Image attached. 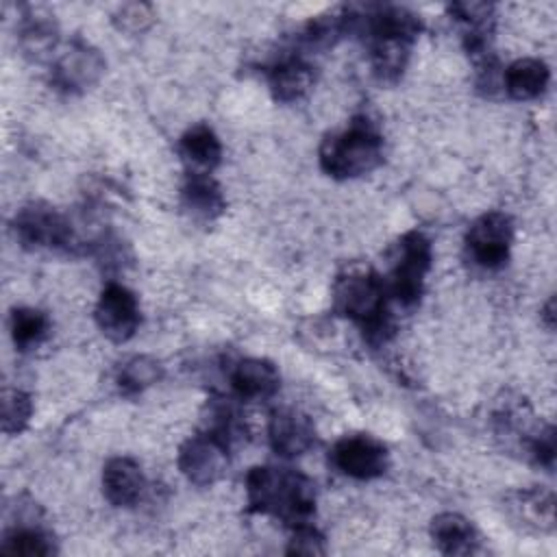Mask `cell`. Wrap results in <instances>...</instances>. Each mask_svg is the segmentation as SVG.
Segmentation results:
<instances>
[{
    "instance_id": "cell-1",
    "label": "cell",
    "mask_w": 557,
    "mask_h": 557,
    "mask_svg": "<svg viewBox=\"0 0 557 557\" xmlns=\"http://www.w3.org/2000/svg\"><path fill=\"white\" fill-rule=\"evenodd\" d=\"M385 281L366 263L346 265L333 281V311L359 324L370 346H383L394 335V320L387 309Z\"/></svg>"
},
{
    "instance_id": "cell-2",
    "label": "cell",
    "mask_w": 557,
    "mask_h": 557,
    "mask_svg": "<svg viewBox=\"0 0 557 557\" xmlns=\"http://www.w3.org/2000/svg\"><path fill=\"white\" fill-rule=\"evenodd\" d=\"M246 503L248 511L272 516L292 529L313 516L315 485L287 466H255L246 474Z\"/></svg>"
},
{
    "instance_id": "cell-3",
    "label": "cell",
    "mask_w": 557,
    "mask_h": 557,
    "mask_svg": "<svg viewBox=\"0 0 557 557\" xmlns=\"http://www.w3.org/2000/svg\"><path fill=\"white\" fill-rule=\"evenodd\" d=\"M320 168L333 178H357L383 163V137L372 122L357 117L348 128L331 133L320 144Z\"/></svg>"
},
{
    "instance_id": "cell-4",
    "label": "cell",
    "mask_w": 557,
    "mask_h": 557,
    "mask_svg": "<svg viewBox=\"0 0 557 557\" xmlns=\"http://www.w3.org/2000/svg\"><path fill=\"white\" fill-rule=\"evenodd\" d=\"M433 263L431 239L422 231H407L389 252L387 294L403 307H416L424 292V278Z\"/></svg>"
},
{
    "instance_id": "cell-5",
    "label": "cell",
    "mask_w": 557,
    "mask_h": 557,
    "mask_svg": "<svg viewBox=\"0 0 557 557\" xmlns=\"http://www.w3.org/2000/svg\"><path fill=\"white\" fill-rule=\"evenodd\" d=\"M13 233L28 250L78 252L83 248L72 220L44 200H33L17 209L13 218Z\"/></svg>"
},
{
    "instance_id": "cell-6",
    "label": "cell",
    "mask_w": 557,
    "mask_h": 557,
    "mask_svg": "<svg viewBox=\"0 0 557 557\" xmlns=\"http://www.w3.org/2000/svg\"><path fill=\"white\" fill-rule=\"evenodd\" d=\"M511 244L513 222L505 211H487L479 215L466 233V252L470 261L490 272L507 265Z\"/></svg>"
},
{
    "instance_id": "cell-7",
    "label": "cell",
    "mask_w": 557,
    "mask_h": 557,
    "mask_svg": "<svg viewBox=\"0 0 557 557\" xmlns=\"http://www.w3.org/2000/svg\"><path fill=\"white\" fill-rule=\"evenodd\" d=\"M228 450L231 444H226L222 437L209 431H200L181 444L178 470L189 483L198 487H209L226 474L231 463Z\"/></svg>"
},
{
    "instance_id": "cell-8",
    "label": "cell",
    "mask_w": 557,
    "mask_h": 557,
    "mask_svg": "<svg viewBox=\"0 0 557 557\" xmlns=\"http://www.w3.org/2000/svg\"><path fill=\"white\" fill-rule=\"evenodd\" d=\"M331 463L350 479L370 481L385 474L389 466V453L387 446L372 435H344L331 450Z\"/></svg>"
},
{
    "instance_id": "cell-9",
    "label": "cell",
    "mask_w": 557,
    "mask_h": 557,
    "mask_svg": "<svg viewBox=\"0 0 557 557\" xmlns=\"http://www.w3.org/2000/svg\"><path fill=\"white\" fill-rule=\"evenodd\" d=\"M104 67L107 63L98 48L74 39L52 63V85L65 94H83L100 81Z\"/></svg>"
},
{
    "instance_id": "cell-10",
    "label": "cell",
    "mask_w": 557,
    "mask_h": 557,
    "mask_svg": "<svg viewBox=\"0 0 557 557\" xmlns=\"http://www.w3.org/2000/svg\"><path fill=\"white\" fill-rule=\"evenodd\" d=\"M94 318L107 339L115 344L128 342L141 322L137 296L120 283H109L98 296Z\"/></svg>"
},
{
    "instance_id": "cell-11",
    "label": "cell",
    "mask_w": 557,
    "mask_h": 557,
    "mask_svg": "<svg viewBox=\"0 0 557 557\" xmlns=\"http://www.w3.org/2000/svg\"><path fill=\"white\" fill-rule=\"evenodd\" d=\"M270 446L281 457L305 455L315 444L313 422L296 409H274L268 424Z\"/></svg>"
},
{
    "instance_id": "cell-12",
    "label": "cell",
    "mask_w": 557,
    "mask_h": 557,
    "mask_svg": "<svg viewBox=\"0 0 557 557\" xmlns=\"http://www.w3.org/2000/svg\"><path fill=\"white\" fill-rule=\"evenodd\" d=\"M505 511L516 527L533 533H550L555 529V498L544 490L511 492L505 498Z\"/></svg>"
},
{
    "instance_id": "cell-13",
    "label": "cell",
    "mask_w": 557,
    "mask_h": 557,
    "mask_svg": "<svg viewBox=\"0 0 557 557\" xmlns=\"http://www.w3.org/2000/svg\"><path fill=\"white\" fill-rule=\"evenodd\" d=\"M17 44L30 61H44L59 44V24L44 7H24L17 20Z\"/></svg>"
},
{
    "instance_id": "cell-14",
    "label": "cell",
    "mask_w": 557,
    "mask_h": 557,
    "mask_svg": "<svg viewBox=\"0 0 557 557\" xmlns=\"http://www.w3.org/2000/svg\"><path fill=\"white\" fill-rule=\"evenodd\" d=\"M231 385L242 400H265L281 387L278 370L261 357H246L233 366Z\"/></svg>"
},
{
    "instance_id": "cell-15",
    "label": "cell",
    "mask_w": 557,
    "mask_h": 557,
    "mask_svg": "<svg viewBox=\"0 0 557 557\" xmlns=\"http://www.w3.org/2000/svg\"><path fill=\"white\" fill-rule=\"evenodd\" d=\"M146 479L131 457H113L102 468V492L113 507H133L144 492Z\"/></svg>"
},
{
    "instance_id": "cell-16",
    "label": "cell",
    "mask_w": 557,
    "mask_h": 557,
    "mask_svg": "<svg viewBox=\"0 0 557 557\" xmlns=\"http://www.w3.org/2000/svg\"><path fill=\"white\" fill-rule=\"evenodd\" d=\"M178 154L189 174H209L222 161V144L211 126L194 124L178 139Z\"/></svg>"
},
{
    "instance_id": "cell-17",
    "label": "cell",
    "mask_w": 557,
    "mask_h": 557,
    "mask_svg": "<svg viewBox=\"0 0 557 557\" xmlns=\"http://www.w3.org/2000/svg\"><path fill=\"white\" fill-rule=\"evenodd\" d=\"M435 548L444 555H472L479 550L476 529L468 518L455 511L437 513L429 527Z\"/></svg>"
},
{
    "instance_id": "cell-18",
    "label": "cell",
    "mask_w": 557,
    "mask_h": 557,
    "mask_svg": "<svg viewBox=\"0 0 557 557\" xmlns=\"http://www.w3.org/2000/svg\"><path fill=\"white\" fill-rule=\"evenodd\" d=\"M315 74L313 67L298 57H289L278 61L268 76L270 83V91L272 98L276 102H296L302 96L309 94V89L313 87Z\"/></svg>"
},
{
    "instance_id": "cell-19",
    "label": "cell",
    "mask_w": 557,
    "mask_h": 557,
    "mask_svg": "<svg viewBox=\"0 0 557 557\" xmlns=\"http://www.w3.org/2000/svg\"><path fill=\"white\" fill-rule=\"evenodd\" d=\"M2 553L24 555V557H48L57 553V542L48 529H44L35 518L20 516L2 537Z\"/></svg>"
},
{
    "instance_id": "cell-20",
    "label": "cell",
    "mask_w": 557,
    "mask_h": 557,
    "mask_svg": "<svg viewBox=\"0 0 557 557\" xmlns=\"http://www.w3.org/2000/svg\"><path fill=\"white\" fill-rule=\"evenodd\" d=\"M181 200L183 209L200 222L215 220L226 207L220 185L209 174H187V181L181 189Z\"/></svg>"
},
{
    "instance_id": "cell-21",
    "label": "cell",
    "mask_w": 557,
    "mask_h": 557,
    "mask_svg": "<svg viewBox=\"0 0 557 557\" xmlns=\"http://www.w3.org/2000/svg\"><path fill=\"white\" fill-rule=\"evenodd\" d=\"M550 70L542 59L524 57L507 65L503 72V87L513 100H533L548 87Z\"/></svg>"
},
{
    "instance_id": "cell-22",
    "label": "cell",
    "mask_w": 557,
    "mask_h": 557,
    "mask_svg": "<svg viewBox=\"0 0 557 557\" xmlns=\"http://www.w3.org/2000/svg\"><path fill=\"white\" fill-rule=\"evenodd\" d=\"M163 366L150 355H133L117 370V387L124 396H137L159 383Z\"/></svg>"
},
{
    "instance_id": "cell-23",
    "label": "cell",
    "mask_w": 557,
    "mask_h": 557,
    "mask_svg": "<svg viewBox=\"0 0 557 557\" xmlns=\"http://www.w3.org/2000/svg\"><path fill=\"white\" fill-rule=\"evenodd\" d=\"M346 33H348V15L344 4L309 20L302 30V41L313 50H324V48H333Z\"/></svg>"
},
{
    "instance_id": "cell-24",
    "label": "cell",
    "mask_w": 557,
    "mask_h": 557,
    "mask_svg": "<svg viewBox=\"0 0 557 557\" xmlns=\"http://www.w3.org/2000/svg\"><path fill=\"white\" fill-rule=\"evenodd\" d=\"M9 329L17 350H30L46 339L50 331V318L35 307H17L11 311Z\"/></svg>"
},
{
    "instance_id": "cell-25",
    "label": "cell",
    "mask_w": 557,
    "mask_h": 557,
    "mask_svg": "<svg viewBox=\"0 0 557 557\" xmlns=\"http://www.w3.org/2000/svg\"><path fill=\"white\" fill-rule=\"evenodd\" d=\"M205 431L222 437L226 444H233L242 437L244 431V418L239 407L231 398H211L207 403V416H205Z\"/></svg>"
},
{
    "instance_id": "cell-26",
    "label": "cell",
    "mask_w": 557,
    "mask_h": 557,
    "mask_svg": "<svg viewBox=\"0 0 557 557\" xmlns=\"http://www.w3.org/2000/svg\"><path fill=\"white\" fill-rule=\"evenodd\" d=\"M33 416V400L24 389L4 387L2 389V431L7 435L22 433Z\"/></svg>"
},
{
    "instance_id": "cell-27",
    "label": "cell",
    "mask_w": 557,
    "mask_h": 557,
    "mask_svg": "<svg viewBox=\"0 0 557 557\" xmlns=\"http://www.w3.org/2000/svg\"><path fill=\"white\" fill-rule=\"evenodd\" d=\"M152 22H154V11L146 2H126V4H120L113 13L115 28L128 35L144 33Z\"/></svg>"
},
{
    "instance_id": "cell-28",
    "label": "cell",
    "mask_w": 557,
    "mask_h": 557,
    "mask_svg": "<svg viewBox=\"0 0 557 557\" xmlns=\"http://www.w3.org/2000/svg\"><path fill=\"white\" fill-rule=\"evenodd\" d=\"M285 550L289 555H307V557L324 555L326 553V540L315 527L305 522V524L292 527V537H289V544H287Z\"/></svg>"
},
{
    "instance_id": "cell-29",
    "label": "cell",
    "mask_w": 557,
    "mask_h": 557,
    "mask_svg": "<svg viewBox=\"0 0 557 557\" xmlns=\"http://www.w3.org/2000/svg\"><path fill=\"white\" fill-rule=\"evenodd\" d=\"M529 455L533 457V461L546 470H553L555 463V426L546 424L544 429L540 426V431L531 437L529 446H527Z\"/></svg>"
},
{
    "instance_id": "cell-30",
    "label": "cell",
    "mask_w": 557,
    "mask_h": 557,
    "mask_svg": "<svg viewBox=\"0 0 557 557\" xmlns=\"http://www.w3.org/2000/svg\"><path fill=\"white\" fill-rule=\"evenodd\" d=\"M542 318H544V322H546V326H548V329H553V326H555V298H548V302H546V307H544Z\"/></svg>"
}]
</instances>
